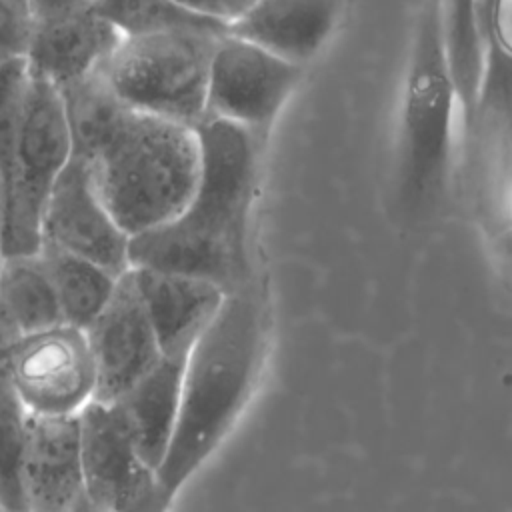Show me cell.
<instances>
[{
  "label": "cell",
  "mask_w": 512,
  "mask_h": 512,
  "mask_svg": "<svg viewBox=\"0 0 512 512\" xmlns=\"http://www.w3.org/2000/svg\"><path fill=\"white\" fill-rule=\"evenodd\" d=\"M0 512H8V510H0Z\"/></svg>",
  "instance_id": "29"
},
{
  "label": "cell",
  "mask_w": 512,
  "mask_h": 512,
  "mask_svg": "<svg viewBox=\"0 0 512 512\" xmlns=\"http://www.w3.org/2000/svg\"><path fill=\"white\" fill-rule=\"evenodd\" d=\"M4 376L30 416H76L94 398V362L84 330L58 324L22 334Z\"/></svg>",
  "instance_id": "7"
},
{
  "label": "cell",
  "mask_w": 512,
  "mask_h": 512,
  "mask_svg": "<svg viewBox=\"0 0 512 512\" xmlns=\"http://www.w3.org/2000/svg\"><path fill=\"white\" fill-rule=\"evenodd\" d=\"M84 494L114 512L156 480L138 456L130 430L114 402L90 400L78 414Z\"/></svg>",
  "instance_id": "11"
},
{
  "label": "cell",
  "mask_w": 512,
  "mask_h": 512,
  "mask_svg": "<svg viewBox=\"0 0 512 512\" xmlns=\"http://www.w3.org/2000/svg\"><path fill=\"white\" fill-rule=\"evenodd\" d=\"M82 494L78 418L28 414L22 466L24 512H68Z\"/></svg>",
  "instance_id": "12"
},
{
  "label": "cell",
  "mask_w": 512,
  "mask_h": 512,
  "mask_svg": "<svg viewBox=\"0 0 512 512\" xmlns=\"http://www.w3.org/2000/svg\"><path fill=\"white\" fill-rule=\"evenodd\" d=\"M162 356L188 354L216 316L224 290L190 274L130 266Z\"/></svg>",
  "instance_id": "13"
},
{
  "label": "cell",
  "mask_w": 512,
  "mask_h": 512,
  "mask_svg": "<svg viewBox=\"0 0 512 512\" xmlns=\"http://www.w3.org/2000/svg\"><path fill=\"white\" fill-rule=\"evenodd\" d=\"M264 350V308L254 286L224 296L188 350L176 422L154 476L168 498L228 434L254 386Z\"/></svg>",
  "instance_id": "2"
},
{
  "label": "cell",
  "mask_w": 512,
  "mask_h": 512,
  "mask_svg": "<svg viewBox=\"0 0 512 512\" xmlns=\"http://www.w3.org/2000/svg\"><path fill=\"white\" fill-rule=\"evenodd\" d=\"M186 356H160L136 384L114 400L140 460L154 472L172 438Z\"/></svg>",
  "instance_id": "16"
},
{
  "label": "cell",
  "mask_w": 512,
  "mask_h": 512,
  "mask_svg": "<svg viewBox=\"0 0 512 512\" xmlns=\"http://www.w3.org/2000/svg\"><path fill=\"white\" fill-rule=\"evenodd\" d=\"M222 34L226 30L178 28L122 36L104 74L130 108L196 128L206 116L208 72Z\"/></svg>",
  "instance_id": "5"
},
{
  "label": "cell",
  "mask_w": 512,
  "mask_h": 512,
  "mask_svg": "<svg viewBox=\"0 0 512 512\" xmlns=\"http://www.w3.org/2000/svg\"><path fill=\"white\" fill-rule=\"evenodd\" d=\"M456 88L448 64L440 2L426 0L412 38L400 108L398 200L410 214L442 196L452 148Z\"/></svg>",
  "instance_id": "4"
},
{
  "label": "cell",
  "mask_w": 512,
  "mask_h": 512,
  "mask_svg": "<svg viewBox=\"0 0 512 512\" xmlns=\"http://www.w3.org/2000/svg\"><path fill=\"white\" fill-rule=\"evenodd\" d=\"M342 6L344 0H254L226 32L304 66L332 36Z\"/></svg>",
  "instance_id": "15"
},
{
  "label": "cell",
  "mask_w": 512,
  "mask_h": 512,
  "mask_svg": "<svg viewBox=\"0 0 512 512\" xmlns=\"http://www.w3.org/2000/svg\"><path fill=\"white\" fill-rule=\"evenodd\" d=\"M170 502L172 498H168L160 484L154 480L144 490H140L130 502H126L114 512H166Z\"/></svg>",
  "instance_id": "25"
},
{
  "label": "cell",
  "mask_w": 512,
  "mask_h": 512,
  "mask_svg": "<svg viewBox=\"0 0 512 512\" xmlns=\"http://www.w3.org/2000/svg\"><path fill=\"white\" fill-rule=\"evenodd\" d=\"M448 64L456 88V100L464 110L466 128L472 130L480 88V40L476 28L478 0H438Z\"/></svg>",
  "instance_id": "19"
},
{
  "label": "cell",
  "mask_w": 512,
  "mask_h": 512,
  "mask_svg": "<svg viewBox=\"0 0 512 512\" xmlns=\"http://www.w3.org/2000/svg\"><path fill=\"white\" fill-rule=\"evenodd\" d=\"M32 34V18L24 4L0 0V62L26 58Z\"/></svg>",
  "instance_id": "22"
},
{
  "label": "cell",
  "mask_w": 512,
  "mask_h": 512,
  "mask_svg": "<svg viewBox=\"0 0 512 512\" xmlns=\"http://www.w3.org/2000/svg\"><path fill=\"white\" fill-rule=\"evenodd\" d=\"M92 2L94 0H26V6L32 22H40L90 8Z\"/></svg>",
  "instance_id": "24"
},
{
  "label": "cell",
  "mask_w": 512,
  "mask_h": 512,
  "mask_svg": "<svg viewBox=\"0 0 512 512\" xmlns=\"http://www.w3.org/2000/svg\"><path fill=\"white\" fill-rule=\"evenodd\" d=\"M200 14L212 16L228 26L234 18H238L254 0H176Z\"/></svg>",
  "instance_id": "23"
},
{
  "label": "cell",
  "mask_w": 512,
  "mask_h": 512,
  "mask_svg": "<svg viewBox=\"0 0 512 512\" xmlns=\"http://www.w3.org/2000/svg\"><path fill=\"white\" fill-rule=\"evenodd\" d=\"M38 254L52 280L62 322L84 330L110 298L118 276L48 244H42Z\"/></svg>",
  "instance_id": "18"
},
{
  "label": "cell",
  "mask_w": 512,
  "mask_h": 512,
  "mask_svg": "<svg viewBox=\"0 0 512 512\" xmlns=\"http://www.w3.org/2000/svg\"><path fill=\"white\" fill-rule=\"evenodd\" d=\"M120 38L94 6L32 22L26 66L30 74L62 88L106 62Z\"/></svg>",
  "instance_id": "14"
},
{
  "label": "cell",
  "mask_w": 512,
  "mask_h": 512,
  "mask_svg": "<svg viewBox=\"0 0 512 512\" xmlns=\"http://www.w3.org/2000/svg\"><path fill=\"white\" fill-rule=\"evenodd\" d=\"M84 334L94 362V400H118L160 360L132 268L116 278L110 298Z\"/></svg>",
  "instance_id": "10"
},
{
  "label": "cell",
  "mask_w": 512,
  "mask_h": 512,
  "mask_svg": "<svg viewBox=\"0 0 512 512\" xmlns=\"http://www.w3.org/2000/svg\"><path fill=\"white\" fill-rule=\"evenodd\" d=\"M18 338H20L18 330L12 326V322L8 320V316L4 314V310L0 306V376H4V368L8 362L10 350Z\"/></svg>",
  "instance_id": "26"
},
{
  "label": "cell",
  "mask_w": 512,
  "mask_h": 512,
  "mask_svg": "<svg viewBox=\"0 0 512 512\" xmlns=\"http://www.w3.org/2000/svg\"><path fill=\"white\" fill-rule=\"evenodd\" d=\"M68 512H108V510L100 508V506L94 504L86 494H82V496L76 500V504H74Z\"/></svg>",
  "instance_id": "27"
},
{
  "label": "cell",
  "mask_w": 512,
  "mask_h": 512,
  "mask_svg": "<svg viewBox=\"0 0 512 512\" xmlns=\"http://www.w3.org/2000/svg\"><path fill=\"white\" fill-rule=\"evenodd\" d=\"M94 10L106 18L122 36L178 30V28H216L226 24L200 14L176 0H94Z\"/></svg>",
  "instance_id": "20"
},
{
  "label": "cell",
  "mask_w": 512,
  "mask_h": 512,
  "mask_svg": "<svg viewBox=\"0 0 512 512\" xmlns=\"http://www.w3.org/2000/svg\"><path fill=\"white\" fill-rule=\"evenodd\" d=\"M40 240V246L48 244L82 256L114 276L130 268V236L102 204L88 164L72 154L44 204Z\"/></svg>",
  "instance_id": "9"
},
{
  "label": "cell",
  "mask_w": 512,
  "mask_h": 512,
  "mask_svg": "<svg viewBox=\"0 0 512 512\" xmlns=\"http://www.w3.org/2000/svg\"><path fill=\"white\" fill-rule=\"evenodd\" d=\"M0 306L20 336L64 324L38 252L0 256Z\"/></svg>",
  "instance_id": "17"
},
{
  "label": "cell",
  "mask_w": 512,
  "mask_h": 512,
  "mask_svg": "<svg viewBox=\"0 0 512 512\" xmlns=\"http://www.w3.org/2000/svg\"><path fill=\"white\" fill-rule=\"evenodd\" d=\"M82 160L102 204L128 236L176 218L198 184L202 162L196 128L128 104Z\"/></svg>",
  "instance_id": "3"
},
{
  "label": "cell",
  "mask_w": 512,
  "mask_h": 512,
  "mask_svg": "<svg viewBox=\"0 0 512 512\" xmlns=\"http://www.w3.org/2000/svg\"><path fill=\"white\" fill-rule=\"evenodd\" d=\"M16 2H20V4H24L26 6V0H16ZM28 8V6H26Z\"/></svg>",
  "instance_id": "28"
},
{
  "label": "cell",
  "mask_w": 512,
  "mask_h": 512,
  "mask_svg": "<svg viewBox=\"0 0 512 512\" xmlns=\"http://www.w3.org/2000/svg\"><path fill=\"white\" fill-rule=\"evenodd\" d=\"M200 176L170 222L130 236V266L206 278L224 294L252 284L250 220L268 132L216 118L196 126Z\"/></svg>",
  "instance_id": "1"
},
{
  "label": "cell",
  "mask_w": 512,
  "mask_h": 512,
  "mask_svg": "<svg viewBox=\"0 0 512 512\" xmlns=\"http://www.w3.org/2000/svg\"><path fill=\"white\" fill-rule=\"evenodd\" d=\"M28 434V412L6 376H0V510L24 512L22 466Z\"/></svg>",
  "instance_id": "21"
},
{
  "label": "cell",
  "mask_w": 512,
  "mask_h": 512,
  "mask_svg": "<svg viewBox=\"0 0 512 512\" xmlns=\"http://www.w3.org/2000/svg\"><path fill=\"white\" fill-rule=\"evenodd\" d=\"M70 154L60 92L28 72L14 176L0 202V256L40 250L44 204Z\"/></svg>",
  "instance_id": "6"
},
{
  "label": "cell",
  "mask_w": 512,
  "mask_h": 512,
  "mask_svg": "<svg viewBox=\"0 0 512 512\" xmlns=\"http://www.w3.org/2000/svg\"><path fill=\"white\" fill-rule=\"evenodd\" d=\"M302 72L304 66L226 32L212 54L204 118L270 134Z\"/></svg>",
  "instance_id": "8"
}]
</instances>
